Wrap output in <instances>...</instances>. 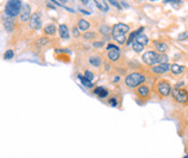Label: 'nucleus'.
<instances>
[{
    "instance_id": "nucleus-13",
    "label": "nucleus",
    "mask_w": 188,
    "mask_h": 158,
    "mask_svg": "<svg viewBox=\"0 0 188 158\" xmlns=\"http://www.w3.org/2000/svg\"><path fill=\"white\" fill-rule=\"evenodd\" d=\"M58 30H59V36H60L61 39H63V41L69 39V29H68V27L66 24H60Z\"/></svg>"
},
{
    "instance_id": "nucleus-36",
    "label": "nucleus",
    "mask_w": 188,
    "mask_h": 158,
    "mask_svg": "<svg viewBox=\"0 0 188 158\" xmlns=\"http://www.w3.org/2000/svg\"><path fill=\"white\" fill-rule=\"evenodd\" d=\"M110 69H111V65L110 63H105V70H106V72H109Z\"/></svg>"
},
{
    "instance_id": "nucleus-29",
    "label": "nucleus",
    "mask_w": 188,
    "mask_h": 158,
    "mask_svg": "<svg viewBox=\"0 0 188 158\" xmlns=\"http://www.w3.org/2000/svg\"><path fill=\"white\" fill-rule=\"evenodd\" d=\"M95 4H96V6H97V8H98V9H100V11H103V12H107V11H109V8L102 5V4H100L98 0H95Z\"/></svg>"
},
{
    "instance_id": "nucleus-19",
    "label": "nucleus",
    "mask_w": 188,
    "mask_h": 158,
    "mask_svg": "<svg viewBox=\"0 0 188 158\" xmlns=\"http://www.w3.org/2000/svg\"><path fill=\"white\" fill-rule=\"evenodd\" d=\"M89 63L92 66V67H96V68H98L100 67V65H102V59H100L99 56H91L90 58H89Z\"/></svg>"
},
{
    "instance_id": "nucleus-23",
    "label": "nucleus",
    "mask_w": 188,
    "mask_h": 158,
    "mask_svg": "<svg viewBox=\"0 0 188 158\" xmlns=\"http://www.w3.org/2000/svg\"><path fill=\"white\" fill-rule=\"evenodd\" d=\"M99 32L103 35V36L107 37L109 38V35L112 34V29H111L109 26H106V24H103V26L99 27Z\"/></svg>"
},
{
    "instance_id": "nucleus-1",
    "label": "nucleus",
    "mask_w": 188,
    "mask_h": 158,
    "mask_svg": "<svg viewBox=\"0 0 188 158\" xmlns=\"http://www.w3.org/2000/svg\"><path fill=\"white\" fill-rule=\"evenodd\" d=\"M142 60L148 66H155L157 63H167L168 58H167L166 54H161L156 51H148V52L143 53Z\"/></svg>"
},
{
    "instance_id": "nucleus-25",
    "label": "nucleus",
    "mask_w": 188,
    "mask_h": 158,
    "mask_svg": "<svg viewBox=\"0 0 188 158\" xmlns=\"http://www.w3.org/2000/svg\"><path fill=\"white\" fill-rule=\"evenodd\" d=\"M96 32H92V31H85L83 34V39H85V41H91V39H94V38H96Z\"/></svg>"
},
{
    "instance_id": "nucleus-2",
    "label": "nucleus",
    "mask_w": 188,
    "mask_h": 158,
    "mask_svg": "<svg viewBox=\"0 0 188 158\" xmlns=\"http://www.w3.org/2000/svg\"><path fill=\"white\" fill-rule=\"evenodd\" d=\"M129 31V27L125 23H118L112 28V37L117 43L125 44L127 43V32Z\"/></svg>"
},
{
    "instance_id": "nucleus-18",
    "label": "nucleus",
    "mask_w": 188,
    "mask_h": 158,
    "mask_svg": "<svg viewBox=\"0 0 188 158\" xmlns=\"http://www.w3.org/2000/svg\"><path fill=\"white\" fill-rule=\"evenodd\" d=\"M78 30L85 32L90 29V23H89L87 20H84V19H80L78 21Z\"/></svg>"
},
{
    "instance_id": "nucleus-7",
    "label": "nucleus",
    "mask_w": 188,
    "mask_h": 158,
    "mask_svg": "<svg viewBox=\"0 0 188 158\" xmlns=\"http://www.w3.org/2000/svg\"><path fill=\"white\" fill-rule=\"evenodd\" d=\"M157 91H158V94L162 96V97H167V96L171 95L172 88H171V84H170L167 81L162 80V81H159L158 84H157Z\"/></svg>"
},
{
    "instance_id": "nucleus-4",
    "label": "nucleus",
    "mask_w": 188,
    "mask_h": 158,
    "mask_svg": "<svg viewBox=\"0 0 188 158\" xmlns=\"http://www.w3.org/2000/svg\"><path fill=\"white\" fill-rule=\"evenodd\" d=\"M22 1L21 0H8L5 6V14L8 17L14 19L21 13Z\"/></svg>"
},
{
    "instance_id": "nucleus-21",
    "label": "nucleus",
    "mask_w": 188,
    "mask_h": 158,
    "mask_svg": "<svg viewBox=\"0 0 188 158\" xmlns=\"http://www.w3.org/2000/svg\"><path fill=\"white\" fill-rule=\"evenodd\" d=\"M143 29H144V28L142 27V28H140V29H137L136 31H133V32H132L131 35H129V37H128V39H127V43H126V44H128V45H129L131 43L134 42V41L136 39V37L139 36V35H141V32L143 31Z\"/></svg>"
},
{
    "instance_id": "nucleus-14",
    "label": "nucleus",
    "mask_w": 188,
    "mask_h": 158,
    "mask_svg": "<svg viewBox=\"0 0 188 158\" xmlns=\"http://www.w3.org/2000/svg\"><path fill=\"white\" fill-rule=\"evenodd\" d=\"M154 45H155V48H156L157 52L161 53V54H165V53L168 51V45H167L166 43L155 41V42H154Z\"/></svg>"
},
{
    "instance_id": "nucleus-35",
    "label": "nucleus",
    "mask_w": 188,
    "mask_h": 158,
    "mask_svg": "<svg viewBox=\"0 0 188 158\" xmlns=\"http://www.w3.org/2000/svg\"><path fill=\"white\" fill-rule=\"evenodd\" d=\"M106 50H107V51H110V50H119V48H118L117 45H114V44H107Z\"/></svg>"
},
{
    "instance_id": "nucleus-42",
    "label": "nucleus",
    "mask_w": 188,
    "mask_h": 158,
    "mask_svg": "<svg viewBox=\"0 0 188 158\" xmlns=\"http://www.w3.org/2000/svg\"><path fill=\"white\" fill-rule=\"evenodd\" d=\"M59 1H61L63 4H66V2H67V0H59Z\"/></svg>"
},
{
    "instance_id": "nucleus-17",
    "label": "nucleus",
    "mask_w": 188,
    "mask_h": 158,
    "mask_svg": "<svg viewBox=\"0 0 188 158\" xmlns=\"http://www.w3.org/2000/svg\"><path fill=\"white\" fill-rule=\"evenodd\" d=\"M94 94L96 96H98L99 98H105L109 96V90L104 88V87H98L94 90Z\"/></svg>"
},
{
    "instance_id": "nucleus-24",
    "label": "nucleus",
    "mask_w": 188,
    "mask_h": 158,
    "mask_svg": "<svg viewBox=\"0 0 188 158\" xmlns=\"http://www.w3.org/2000/svg\"><path fill=\"white\" fill-rule=\"evenodd\" d=\"M135 42L140 43L143 46H146V45L149 44V38H148V36H146V35H139V36L136 37Z\"/></svg>"
},
{
    "instance_id": "nucleus-3",
    "label": "nucleus",
    "mask_w": 188,
    "mask_h": 158,
    "mask_svg": "<svg viewBox=\"0 0 188 158\" xmlns=\"http://www.w3.org/2000/svg\"><path fill=\"white\" fill-rule=\"evenodd\" d=\"M144 81H146V75L144 74L134 72V73H131L129 75L126 76L125 84L129 89H135V88H139Z\"/></svg>"
},
{
    "instance_id": "nucleus-26",
    "label": "nucleus",
    "mask_w": 188,
    "mask_h": 158,
    "mask_svg": "<svg viewBox=\"0 0 188 158\" xmlns=\"http://www.w3.org/2000/svg\"><path fill=\"white\" fill-rule=\"evenodd\" d=\"M143 48H144V46L142 45V44H140V43H137V42H133V50L135 51V52H137V53H140V52H142L143 51Z\"/></svg>"
},
{
    "instance_id": "nucleus-5",
    "label": "nucleus",
    "mask_w": 188,
    "mask_h": 158,
    "mask_svg": "<svg viewBox=\"0 0 188 158\" xmlns=\"http://www.w3.org/2000/svg\"><path fill=\"white\" fill-rule=\"evenodd\" d=\"M172 97L180 104H186L188 102V92L181 88H174L172 90Z\"/></svg>"
},
{
    "instance_id": "nucleus-30",
    "label": "nucleus",
    "mask_w": 188,
    "mask_h": 158,
    "mask_svg": "<svg viewBox=\"0 0 188 158\" xmlns=\"http://www.w3.org/2000/svg\"><path fill=\"white\" fill-rule=\"evenodd\" d=\"M109 2H110L111 5H113L114 7H117L119 11H121V6H120V4H119V1H117V0H107Z\"/></svg>"
},
{
    "instance_id": "nucleus-8",
    "label": "nucleus",
    "mask_w": 188,
    "mask_h": 158,
    "mask_svg": "<svg viewBox=\"0 0 188 158\" xmlns=\"http://www.w3.org/2000/svg\"><path fill=\"white\" fill-rule=\"evenodd\" d=\"M171 70V65L168 63H157L155 66H151V72L154 74H164Z\"/></svg>"
},
{
    "instance_id": "nucleus-10",
    "label": "nucleus",
    "mask_w": 188,
    "mask_h": 158,
    "mask_svg": "<svg viewBox=\"0 0 188 158\" xmlns=\"http://www.w3.org/2000/svg\"><path fill=\"white\" fill-rule=\"evenodd\" d=\"M35 48H38V50H42V48H45L47 46L51 45V39L46 36H42V37H38L35 43H34Z\"/></svg>"
},
{
    "instance_id": "nucleus-20",
    "label": "nucleus",
    "mask_w": 188,
    "mask_h": 158,
    "mask_svg": "<svg viewBox=\"0 0 188 158\" xmlns=\"http://www.w3.org/2000/svg\"><path fill=\"white\" fill-rule=\"evenodd\" d=\"M171 72L174 75H179V74H183L185 72V66L181 65H178V63H173L171 65Z\"/></svg>"
},
{
    "instance_id": "nucleus-11",
    "label": "nucleus",
    "mask_w": 188,
    "mask_h": 158,
    "mask_svg": "<svg viewBox=\"0 0 188 158\" xmlns=\"http://www.w3.org/2000/svg\"><path fill=\"white\" fill-rule=\"evenodd\" d=\"M136 95L142 99H148L150 97V89L148 85H140L136 90Z\"/></svg>"
},
{
    "instance_id": "nucleus-38",
    "label": "nucleus",
    "mask_w": 188,
    "mask_h": 158,
    "mask_svg": "<svg viewBox=\"0 0 188 158\" xmlns=\"http://www.w3.org/2000/svg\"><path fill=\"white\" fill-rule=\"evenodd\" d=\"M80 12L83 13V14H90V12H87V11H84V9H80Z\"/></svg>"
},
{
    "instance_id": "nucleus-28",
    "label": "nucleus",
    "mask_w": 188,
    "mask_h": 158,
    "mask_svg": "<svg viewBox=\"0 0 188 158\" xmlns=\"http://www.w3.org/2000/svg\"><path fill=\"white\" fill-rule=\"evenodd\" d=\"M84 77H85V79H88L89 81H91V82H92V80H94L95 75H94V73H92V72H90V70H88V69H87V70L84 72Z\"/></svg>"
},
{
    "instance_id": "nucleus-31",
    "label": "nucleus",
    "mask_w": 188,
    "mask_h": 158,
    "mask_svg": "<svg viewBox=\"0 0 188 158\" xmlns=\"http://www.w3.org/2000/svg\"><path fill=\"white\" fill-rule=\"evenodd\" d=\"M109 104L111 106H118V99H117V97H113V98H110L109 99Z\"/></svg>"
},
{
    "instance_id": "nucleus-32",
    "label": "nucleus",
    "mask_w": 188,
    "mask_h": 158,
    "mask_svg": "<svg viewBox=\"0 0 188 158\" xmlns=\"http://www.w3.org/2000/svg\"><path fill=\"white\" fill-rule=\"evenodd\" d=\"M179 41H185V39H188V31H185L183 34H180L179 37H178Z\"/></svg>"
},
{
    "instance_id": "nucleus-34",
    "label": "nucleus",
    "mask_w": 188,
    "mask_h": 158,
    "mask_svg": "<svg viewBox=\"0 0 188 158\" xmlns=\"http://www.w3.org/2000/svg\"><path fill=\"white\" fill-rule=\"evenodd\" d=\"M72 31H73V36L74 37H76V38H78V37H80V30H78V27H74Z\"/></svg>"
},
{
    "instance_id": "nucleus-39",
    "label": "nucleus",
    "mask_w": 188,
    "mask_h": 158,
    "mask_svg": "<svg viewBox=\"0 0 188 158\" xmlns=\"http://www.w3.org/2000/svg\"><path fill=\"white\" fill-rule=\"evenodd\" d=\"M47 7H50V8H52V9H54V8H56V7H54V6H52L51 4H47Z\"/></svg>"
},
{
    "instance_id": "nucleus-6",
    "label": "nucleus",
    "mask_w": 188,
    "mask_h": 158,
    "mask_svg": "<svg viewBox=\"0 0 188 158\" xmlns=\"http://www.w3.org/2000/svg\"><path fill=\"white\" fill-rule=\"evenodd\" d=\"M29 28L31 30H39L42 28V14L39 12H35L31 14V17L29 20Z\"/></svg>"
},
{
    "instance_id": "nucleus-43",
    "label": "nucleus",
    "mask_w": 188,
    "mask_h": 158,
    "mask_svg": "<svg viewBox=\"0 0 188 158\" xmlns=\"http://www.w3.org/2000/svg\"><path fill=\"white\" fill-rule=\"evenodd\" d=\"M150 1H157V0H150Z\"/></svg>"
},
{
    "instance_id": "nucleus-16",
    "label": "nucleus",
    "mask_w": 188,
    "mask_h": 158,
    "mask_svg": "<svg viewBox=\"0 0 188 158\" xmlns=\"http://www.w3.org/2000/svg\"><path fill=\"white\" fill-rule=\"evenodd\" d=\"M43 31H44V34L47 35V36H53V35H56V32H57V27L54 26L53 23H49V24H46V26L44 27Z\"/></svg>"
},
{
    "instance_id": "nucleus-27",
    "label": "nucleus",
    "mask_w": 188,
    "mask_h": 158,
    "mask_svg": "<svg viewBox=\"0 0 188 158\" xmlns=\"http://www.w3.org/2000/svg\"><path fill=\"white\" fill-rule=\"evenodd\" d=\"M14 58V51L13 50H7L5 53H4V59L5 60H11V59Z\"/></svg>"
},
{
    "instance_id": "nucleus-15",
    "label": "nucleus",
    "mask_w": 188,
    "mask_h": 158,
    "mask_svg": "<svg viewBox=\"0 0 188 158\" xmlns=\"http://www.w3.org/2000/svg\"><path fill=\"white\" fill-rule=\"evenodd\" d=\"M120 51L119 50H110L107 51V59L110 61H118L120 59Z\"/></svg>"
},
{
    "instance_id": "nucleus-37",
    "label": "nucleus",
    "mask_w": 188,
    "mask_h": 158,
    "mask_svg": "<svg viewBox=\"0 0 188 158\" xmlns=\"http://www.w3.org/2000/svg\"><path fill=\"white\" fill-rule=\"evenodd\" d=\"M165 2H172V4H174V2H181L180 0H165Z\"/></svg>"
},
{
    "instance_id": "nucleus-41",
    "label": "nucleus",
    "mask_w": 188,
    "mask_h": 158,
    "mask_svg": "<svg viewBox=\"0 0 188 158\" xmlns=\"http://www.w3.org/2000/svg\"><path fill=\"white\" fill-rule=\"evenodd\" d=\"M81 2H83V4H88V0H80Z\"/></svg>"
},
{
    "instance_id": "nucleus-9",
    "label": "nucleus",
    "mask_w": 188,
    "mask_h": 158,
    "mask_svg": "<svg viewBox=\"0 0 188 158\" xmlns=\"http://www.w3.org/2000/svg\"><path fill=\"white\" fill-rule=\"evenodd\" d=\"M30 17H31V8H30V6L28 5V4L22 5V9L21 13H20V21L22 23H24V22L29 21Z\"/></svg>"
},
{
    "instance_id": "nucleus-33",
    "label": "nucleus",
    "mask_w": 188,
    "mask_h": 158,
    "mask_svg": "<svg viewBox=\"0 0 188 158\" xmlns=\"http://www.w3.org/2000/svg\"><path fill=\"white\" fill-rule=\"evenodd\" d=\"M104 45V42L103 41H100V42H94V44H92V46H94L95 48H102Z\"/></svg>"
},
{
    "instance_id": "nucleus-40",
    "label": "nucleus",
    "mask_w": 188,
    "mask_h": 158,
    "mask_svg": "<svg viewBox=\"0 0 188 158\" xmlns=\"http://www.w3.org/2000/svg\"><path fill=\"white\" fill-rule=\"evenodd\" d=\"M121 5H122V6H125V7H128V5H127L126 2H124V1H121Z\"/></svg>"
},
{
    "instance_id": "nucleus-22",
    "label": "nucleus",
    "mask_w": 188,
    "mask_h": 158,
    "mask_svg": "<svg viewBox=\"0 0 188 158\" xmlns=\"http://www.w3.org/2000/svg\"><path fill=\"white\" fill-rule=\"evenodd\" d=\"M78 80L81 81V83H82V84H83L84 87H85V88H92V87H94V83H92L91 81H89L88 79H85L83 75L78 74Z\"/></svg>"
},
{
    "instance_id": "nucleus-12",
    "label": "nucleus",
    "mask_w": 188,
    "mask_h": 158,
    "mask_svg": "<svg viewBox=\"0 0 188 158\" xmlns=\"http://www.w3.org/2000/svg\"><path fill=\"white\" fill-rule=\"evenodd\" d=\"M2 23H4V27H5V30L7 32H13L14 29H15V23H14V20L12 17H8V16H4L2 17Z\"/></svg>"
}]
</instances>
